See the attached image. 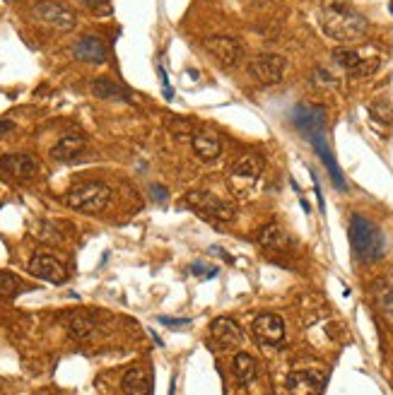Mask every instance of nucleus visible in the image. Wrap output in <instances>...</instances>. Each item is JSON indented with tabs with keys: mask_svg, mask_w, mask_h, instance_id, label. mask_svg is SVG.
<instances>
[{
	"mask_svg": "<svg viewBox=\"0 0 393 395\" xmlns=\"http://www.w3.org/2000/svg\"><path fill=\"white\" fill-rule=\"evenodd\" d=\"M254 335L260 345H278L285 337V323L278 313H260L254 321Z\"/></svg>",
	"mask_w": 393,
	"mask_h": 395,
	"instance_id": "obj_13",
	"label": "nucleus"
},
{
	"mask_svg": "<svg viewBox=\"0 0 393 395\" xmlns=\"http://www.w3.org/2000/svg\"><path fill=\"white\" fill-rule=\"evenodd\" d=\"M162 94H164V97H167V99H172V97H174L172 84H164V87H162Z\"/></svg>",
	"mask_w": 393,
	"mask_h": 395,
	"instance_id": "obj_32",
	"label": "nucleus"
},
{
	"mask_svg": "<svg viewBox=\"0 0 393 395\" xmlns=\"http://www.w3.org/2000/svg\"><path fill=\"white\" fill-rule=\"evenodd\" d=\"M350 246L359 263H377L383 256V234L372 219H367L364 215H352L348 227Z\"/></svg>",
	"mask_w": 393,
	"mask_h": 395,
	"instance_id": "obj_2",
	"label": "nucleus"
},
{
	"mask_svg": "<svg viewBox=\"0 0 393 395\" xmlns=\"http://www.w3.org/2000/svg\"><path fill=\"white\" fill-rule=\"evenodd\" d=\"M256 241H258L260 248H266V251H285V248L290 246V237H287V232L276 222L260 227L258 234H256Z\"/></svg>",
	"mask_w": 393,
	"mask_h": 395,
	"instance_id": "obj_16",
	"label": "nucleus"
},
{
	"mask_svg": "<svg viewBox=\"0 0 393 395\" xmlns=\"http://www.w3.org/2000/svg\"><path fill=\"white\" fill-rule=\"evenodd\" d=\"M32 15H34L39 22H44V25H49V27H56V29H60V32H70V29H75V25H78V17H75L73 10H68V8L60 5V3H51V0L34 3Z\"/></svg>",
	"mask_w": 393,
	"mask_h": 395,
	"instance_id": "obj_5",
	"label": "nucleus"
},
{
	"mask_svg": "<svg viewBox=\"0 0 393 395\" xmlns=\"http://www.w3.org/2000/svg\"><path fill=\"white\" fill-rule=\"evenodd\" d=\"M260 171H263V159L258 157V154H246V157H239L236 159V164L232 167V173L239 178H258Z\"/></svg>",
	"mask_w": 393,
	"mask_h": 395,
	"instance_id": "obj_25",
	"label": "nucleus"
},
{
	"mask_svg": "<svg viewBox=\"0 0 393 395\" xmlns=\"http://www.w3.org/2000/svg\"><path fill=\"white\" fill-rule=\"evenodd\" d=\"M82 5H87V8H99V5H104V0H80Z\"/></svg>",
	"mask_w": 393,
	"mask_h": 395,
	"instance_id": "obj_31",
	"label": "nucleus"
},
{
	"mask_svg": "<svg viewBox=\"0 0 393 395\" xmlns=\"http://www.w3.org/2000/svg\"><path fill=\"white\" fill-rule=\"evenodd\" d=\"M85 149V138L82 135H65L58 143L51 147V157L56 162H73L80 152Z\"/></svg>",
	"mask_w": 393,
	"mask_h": 395,
	"instance_id": "obj_19",
	"label": "nucleus"
},
{
	"mask_svg": "<svg viewBox=\"0 0 393 395\" xmlns=\"http://www.w3.org/2000/svg\"><path fill=\"white\" fill-rule=\"evenodd\" d=\"M193 149H196V154L201 159H217L222 152V143L217 140V135L212 133H205V130H198V133H193Z\"/></svg>",
	"mask_w": 393,
	"mask_h": 395,
	"instance_id": "obj_20",
	"label": "nucleus"
},
{
	"mask_svg": "<svg viewBox=\"0 0 393 395\" xmlns=\"http://www.w3.org/2000/svg\"><path fill=\"white\" fill-rule=\"evenodd\" d=\"M372 294H374V302H377L379 311L393 321V285L386 280H379L377 285L372 287Z\"/></svg>",
	"mask_w": 393,
	"mask_h": 395,
	"instance_id": "obj_23",
	"label": "nucleus"
},
{
	"mask_svg": "<svg viewBox=\"0 0 393 395\" xmlns=\"http://www.w3.org/2000/svg\"><path fill=\"white\" fill-rule=\"evenodd\" d=\"M285 58L276 53H260L249 63V75L260 84H278L285 75Z\"/></svg>",
	"mask_w": 393,
	"mask_h": 395,
	"instance_id": "obj_7",
	"label": "nucleus"
},
{
	"mask_svg": "<svg viewBox=\"0 0 393 395\" xmlns=\"http://www.w3.org/2000/svg\"><path fill=\"white\" fill-rule=\"evenodd\" d=\"M232 369H234V376L239 383H251V381L256 379V374H258V366H256V359L251 355H246V352H236L234 357V364H232Z\"/></svg>",
	"mask_w": 393,
	"mask_h": 395,
	"instance_id": "obj_24",
	"label": "nucleus"
},
{
	"mask_svg": "<svg viewBox=\"0 0 393 395\" xmlns=\"http://www.w3.org/2000/svg\"><path fill=\"white\" fill-rule=\"evenodd\" d=\"M30 272L34 277L44 282H51V285H63L68 272H65V265L58 261V258L49 256V253H36L30 261Z\"/></svg>",
	"mask_w": 393,
	"mask_h": 395,
	"instance_id": "obj_11",
	"label": "nucleus"
},
{
	"mask_svg": "<svg viewBox=\"0 0 393 395\" xmlns=\"http://www.w3.org/2000/svg\"><path fill=\"white\" fill-rule=\"evenodd\" d=\"M162 326H169V328H181V326H188V318H169V316H159L157 318Z\"/></svg>",
	"mask_w": 393,
	"mask_h": 395,
	"instance_id": "obj_30",
	"label": "nucleus"
},
{
	"mask_svg": "<svg viewBox=\"0 0 393 395\" xmlns=\"http://www.w3.org/2000/svg\"><path fill=\"white\" fill-rule=\"evenodd\" d=\"M324 381L326 376L319 369L292 371L287 376V390H290V395H319L324 388Z\"/></svg>",
	"mask_w": 393,
	"mask_h": 395,
	"instance_id": "obj_12",
	"label": "nucleus"
},
{
	"mask_svg": "<svg viewBox=\"0 0 393 395\" xmlns=\"http://www.w3.org/2000/svg\"><path fill=\"white\" fill-rule=\"evenodd\" d=\"M188 205H191L193 210H198L201 215H205V217L210 219H220V222H232L234 219V208H232L227 200H222V198L212 195V193H205V191H191L186 195Z\"/></svg>",
	"mask_w": 393,
	"mask_h": 395,
	"instance_id": "obj_4",
	"label": "nucleus"
},
{
	"mask_svg": "<svg viewBox=\"0 0 393 395\" xmlns=\"http://www.w3.org/2000/svg\"><path fill=\"white\" fill-rule=\"evenodd\" d=\"M191 272H196V275H201V277H215V275H217V267L203 265V263H193Z\"/></svg>",
	"mask_w": 393,
	"mask_h": 395,
	"instance_id": "obj_28",
	"label": "nucleus"
},
{
	"mask_svg": "<svg viewBox=\"0 0 393 395\" xmlns=\"http://www.w3.org/2000/svg\"><path fill=\"white\" fill-rule=\"evenodd\" d=\"M68 331L75 340H89L97 333V323L89 313L85 311H73V316L68 318Z\"/></svg>",
	"mask_w": 393,
	"mask_h": 395,
	"instance_id": "obj_21",
	"label": "nucleus"
},
{
	"mask_svg": "<svg viewBox=\"0 0 393 395\" xmlns=\"http://www.w3.org/2000/svg\"><path fill=\"white\" fill-rule=\"evenodd\" d=\"M319 20L326 36H330L333 41H340V44L359 41L369 32L367 17L359 15L357 10H352L348 5H338V3H330V5L321 8Z\"/></svg>",
	"mask_w": 393,
	"mask_h": 395,
	"instance_id": "obj_1",
	"label": "nucleus"
},
{
	"mask_svg": "<svg viewBox=\"0 0 393 395\" xmlns=\"http://www.w3.org/2000/svg\"><path fill=\"white\" fill-rule=\"evenodd\" d=\"M0 169H3L8 176L27 181V178H32L36 173V162H34V157L22 154V152L3 154V157H0Z\"/></svg>",
	"mask_w": 393,
	"mask_h": 395,
	"instance_id": "obj_15",
	"label": "nucleus"
},
{
	"mask_svg": "<svg viewBox=\"0 0 393 395\" xmlns=\"http://www.w3.org/2000/svg\"><path fill=\"white\" fill-rule=\"evenodd\" d=\"M92 94L97 99H109V101H128L131 99V89L118 84L111 77H97L92 82Z\"/></svg>",
	"mask_w": 393,
	"mask_h": 395,
	"instance_id": "obj_18",
	"label": "nucleus"
},
{
	"mask_svg": "<svg viewBox=\"0 0 393 395\" xmlns=\"http://www.w3.org/2000/svg\"><path fill=\"white\" fill-rule=\"evenodd\" d=\"M210 337L220 350H236L244 342V331L234 318H215L210 326Z\"/></svg>",
	"mask_w": 393,
	"mask_h": 395,
	"instance_id": "obj_10",
	"label": "nucleus"
},
{
	"mask_svg": "<svg viewBox=\"0 0 393 395\" xmlns=\"http://www.w3.org/2000/svg\"><path fill=\"white\" fill-rule=\"evenodd\" d=\"M111 200V188L104 181H87L80 183V186L70 188L68 195H65V205L70 210H78V213L97 215Z\"/></svg>",
	"mask_w": 393,
	"mask_h": 395,
	"instance_id": "obj_3",
	"label": "nucleus"
},
{
	"mask_svg": "<svg viewBox=\"0 0 393 395\" xmlns=\"http://www.w3.org/2000/svg\"><path fill=\"white\" fill-rule=\"evenodd\" d=\"M73 56L78 60H82V63L102 65L106 63V44L99 36H82V39L75 41Z\"/></svg>",
	"mask_w": 393,
	"mask_h": 395,
	"instance_id": "obj_14",
	"label": "nucleus"
},
{
	"mask_svg": "<svg viewBox=\"0 0 393 395\" xmlns=\"http://www.w3.org/2000/svg\"><path fill=\"white\" fill-rule=\"evenodd\" d=\"M388 10H391V15H393V0H391V5H388Z\"/></svg>",
	"mask_w": 393,
	"mask_h": 395,
	"instance_id": "obj_33",
	"label": "nucleus"
},
{
	"mask_svg": "<svg viewBox=\"0 0 393 395\" xmlns=\"http://www.w3.org/2000/svg\"><path fill=\"white\" fill-rule=\"evenodd\" d=\"M20 289V280L12 272H0V296H12Z\"/></svg>",
	"mask_w": 393,
	"mask_h": 395,
	"instance_id": "obj_26",
	"label": "nucleus"
},
{
	"mask_svg": "<svg viewBox=\"0 0 393 395\" xmlns=\"http://www.w3.org/2000/svg\"><path fill=\"white\" fill-rule=\"evenodd\" d=\"M121 388L126 395H148V374H145L143 366L128 369L121 381Z\"/></svg>",
	"mask_w": 393,
	"mask_h": 395,
	"instance_id": "obj_22",
	"label": "nucleus"
},
{
	"mask_svg": "<svg viewBox=\"0 0 393 395\" xmlns=\"http://www.w3.org/2000/svg\"><path fill=\"white\" fill-rule=\"evenodd\" d=\"M290 119L304 138L316 133V130L326 128V109L316 104H297L295 109L290 111Z\"/></svg>",
	"mask_w": 393,
	"mask_h": 395,
	"instance_id": "obj_8",
	"label": "nucleus"
},
{
	"mask_svg": "<svg viewBox=\"0 0 393 395\" xmlns=\"http://www.w3.org/2000/svg\"><path fill=\"white\" fill-rule=\"evenodd\" d=\"M333 60L340 65V68L348 70L352 77H357V75H369L374 68H377V60H374L372 65H367V60L359 58L357 51L352 49H335L333 51Z\"/></svg>",
	"mask_w": 393,
	"mask_h": 395,
	"instance_id": "obj_17",
	"label": "nucleus"
},
{
	"mask_svg": "<svg viewBox=\"0 0 393 395\" xmlns=\"http://www.w3.org/2000/svg\"><path fill=\"white\" fill-rule=\"evenodd\" d=\"M150 193H153V198L155 200H157V203H164V200H167V188L164 186H159V183H150Z\"/></svg>",
	"mask_w": 393,
	"mask_h": 395,
	"instance_id": "obj_29",
	"label": "nucleus"
},
{
	"mask_svg": "<svg viewBox=\"0 0 393 395\" xmlns=\"http://www.w3.org/2000/svg\"><path fill=\"white\" fill-rule=\"evenodd\" d=\"M306 138H309V143H311V147H314V152L321 157V162H324V167L328 169L330 181H333V186L338 188V191H348V183H345L343 171H340L338 162H335L333 152H330L328 140H326V133H324V130H316V133L306 135Z\"/></svg>",
	"mask_w": 393,
	"mask_h": 395,
	"instance_id": "obj_9",
	"label": "nucleus"
},
{
	"mask_svg": "<svg viewBox=\"0 0 393 395\" xmlns=\"http://www.w3.org/2000/svg\"><path fill=\"white\" fill-rule=\"evenodd\" d=\"M203 49L217 60V65L222 68H236L241 63V56H244V49L236 39L232 36H207L203 41Z\"/></svg>",
	"mask_w": 393,
	"mask_h": 395,
	"instance_id": "obj_6",
	"label": "nucleus"
},
{
	"mask_svg": "<svg viewBox=\"0 0 393 395\" xmlns=\"http://www.w3.org/2000/svg\"><path fill=\"white\" fill-rule=\"evenodd\" d=\"M314 82H316V87H324V89L335 87V77L330 73H326L324 68H316L314 70Z\"/></svg>",
	"mask_w": 393,
	"mask_h": 395,
	"instance_id": "obj_27",
	"label": "nucleus"
}]
</instances>
